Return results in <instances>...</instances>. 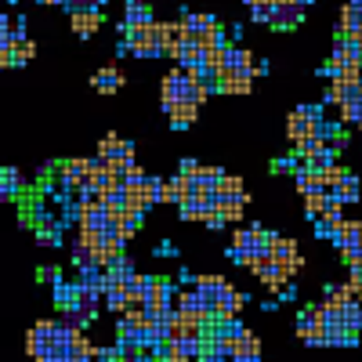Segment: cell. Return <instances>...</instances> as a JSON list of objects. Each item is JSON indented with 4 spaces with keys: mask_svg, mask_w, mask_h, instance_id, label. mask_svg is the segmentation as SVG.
<instances>
[{
    "mask_svg": "<svg viewBox=\"0 0 362 362\" xmlns=\"http://www.w3.org/2000/svg\"><path fill=\"white\" fill-rule=\"evenodd\" d=\"M272 4H276V0H247V8H254V11L257 8H272Z\"/></svg>",
    "mask_w": 362,
    "mask_h": 362,
    "instance_id": "cell-30",
    "label": "cell"
},
{
    "mask_svg": "<svg viewBox=\"0 0 362 362\" xmlns=\"http://www.w3.org/2000/svg\"><path fill=\"white\" fill-rule=\"evenodd\" d=\"M341 119H344V127H362V102H351L341 109Z\"/></svg>",
    "mask_w": 362,
    "mask_h": 362,
    "instance_id": "cell-24",
    "label": "cell"
},
{
    "mask_svg": "<svg viewBox=\"0 0 362 362\" xmlns=\"http://www.w3.org/2000/svg\"><path fill=\"white\" fill-rule=\"evenodd\" d=\"M163 109H167L174 127H189V124H196V116H199V102H170Z\"/></svg>",
    "mask_w": 362,
    "mask_h": 362,
    "instance_id": "cell-9",
    "label": "cell"
},
{
    "mask_svg": "<svg viewBox=\"0 0 362 362\" xmlns=\"http://www.w3.org/2000/svg\"><path fill=\"white\" fill-rule=\"evenodd\" d=\"M344 326L355 329V334L362 329V305H358V300H348V305H344Z\"/></svg>",
    "mask_w": 362,
    "mask_h": 362,
    "instance_id": "cell-20",
    "label": "cell"
},
{
    "mask_svg": "<svg viewBox=\"0 0 362 362\" xmlns=\"http://www.w3.org/2000/svg\"><path fill=\"white\" fill-rule=\"evenodd\" d=\"M344 177H348V170H344L341 163H334V167H326V170H322V181H326V189H337Z\"/></svg>",
    "mask_w": 362,
    "mask_h": 362,
    "instance_id": "cell-25",
    "label": "cell"
},
{
    "mask_svg": "<svg viewBox=\"0 0 362 362\" xmlns=\"http://www.w3.org/2000/svg\"><path fill=\"white\" fill-rule=\"evenodd\" d=\"M196 170H199V163H196V160H181V170H177V174H185V177H192Z\"/></svg>",
    "mask_w": 362,
    "mask_h": 362,
    "instance_id": "cell-29",
    "label": "cell"
},
{
    "mask_svg": "<svg viewBox=\"0 0 362 362\" xmlns=\"http://www.w3.org/2000/svg\"><path fill=\"white\" fill-rule=\"evenodd\" d=\"M293 181H297V192H300V196L329 192V189H326V181H322V174H319V170H308V167H300V170L293 174Z\"/></svg>",
    "mask_w": 362,
    "mask_h": 362,
    "instance_id": "cell-11",
    "label": "cell"
},
{
    "mask_svg": "<svg viewBox=\"0 0 362 362\" xmlns=\"http://www.w3.org/2000/svg\"><path fill=\"white\" fill-rule=\"evenodd\" d=\"M348 4H351V8H355V11L362 15V0H348Z\"/></svg>",
    "mask_w": 362,
    "mask_h": 362,
    "instance_id": "cell-33",
    "label": "cell"
},
{
    "mask_svg": "<svg viewBox=\"0 0 362 362\" xmlns=\"http://www.w3.org/2000/svg\"><path fill=\"white\" fill-rule=\"evenodd\" d=\"M257 279H261V283H264L272 293H283V290H286V279H290V272H286L283 264H276V261H272V264L261 272Z\"/></svg>",
    "mask_w": 362,
    "mask_h": 362,
    "instance_id": "cell-14",
    "label": "cell"
},
{
    "mask_svg": "<svg viewBox=\"0 0 362 362\" xmlns=\"http://www.w3.org/2000/svg\"><path fill=\"white\" fill-rule=\"evenodd\" d=\"M37 243H40V247H54V243H58V225H51V228H37Z\"/></svg>",
    "mask_w": 362,
    "mask_h": 362,
    "instance_id": "cell-27",
    "label": "cell"
},
{
    "mask_svg": "<svg viewBox=\"0 0 362 362\" xmlns=\"http://www.w3.org/2000/svg\"><path fill=\"white\" fill-rule=\"evenodd\" d=\"M268 254H272V261L276 264H283L290 276H297L300 268H305V261H300V254H297V243L293 239H283V235H272V243H268Z\"/></svg>",
    "mask_w": 362,
    "mask_h": 362,
    "instance_id": "cell-3",
    "label": "cell"
},
{
    "mask_svg": "<svg viewBox=\"0 0 362 362\" xmlns=\"http://www.w3.org/2000/svg\"><path fill=\"white\" fill-rule=\"evenodd\" d=\"M69 25L76 37H95L102 29V11H73L69 15Z\"/></svg>",
    "mask_w": 362,
    "mask_h": 362,
    "instance_id": "cell-8",
    "label": "cell"
},
{
    "mask_svg": "<svg viewBox=\"0 0 362 362\" xmlns=\"http://www.w3.org/2000/svg\"><path fill=\"white\" fill-rule=\"evenodd\" d=\"M141 225V214H131V210H119V232H124V239H131Z\"/></svg>",
    "mask_w": 362,
    "mask_h": 362,
    "instance_id": "cell-22",
    "label": "cell"
},
{
    "mask_svg": "<svg viewBox=\"0 0 362 362\" xmlns=\"http://www.w3.org/2000/svg\"><path fill=\"white\" fill-rule=\"evenodd\" d=\"M232 283L228 279H221V276H199L196 279V290H199V297L206 300V308H210V315H214V305H218V297L228 290Z\"/></svg>",
    "mask_w": 362,
    "mask_h": 362,
    "instance_id": "cell-6",
    "label": "cell"
},
{
    "mask_svg": "<svg viewBox=\"0 0 362 362\" xmlns=\"http://www.w3.org/2000/svg\"><path fill=\"white\" fill-rule=\"evenodd\" d=\"M98 156L105 163H134V145L124 141L119 134H105L102 145H98Z\"/></svg>",
    "mask_w": 362,
    "mask_h": 362,
    "instance_id": "cell-5",
    "label": "cell"
},
{
    "mask_svg": "<svg viewBox=\"0 0 362 362\" xmlns=\"http://www.w3.org/2000/svg\"><path fill=\"white\" fill-rule=\"evenodd\" d=\"M268 243H272V232H264L261 225L243 228V232H235V235H232V250H228V257L239 261V264H250V257L261 254V250H268Z\"/></svg>",
    "mask_w": 362,
    "mask_h": 362,
    "instance_id": "cell-2",
    "label": "cell"
},
{
    "mask_svg": "<svg viewBox=\"0 0 362 362\" xmlns=\"http://www.w3.org/2000/svg\"><path fill=\"white\" fill-rule=\"evenodd\" d=\"M297 337L305 344H315V348L326 344V329L319 326V305H312V308H305L297 315Z\"/></svg>",
    "mask_w": 362,
    "mask_h": 362,
    "instance_id": "cell-4",
    "label": "cell"
},
{
    "mask_svg": "<svg viewBox=\"0 0 362 362\" xmlns=\"http://www.w3.org/2000/svg\"><path fill=\"white\" fill-rule=\"evenodd\" d=\"M203 98H206V90L199 87V80H196L192 69H181L177 66L160 83V102L163 105H170V102H203Z\"/></svg>",
    "mask_w": 362,
    "mask_h": 362,
    "instance_id": "cell-1",
    "label": "cell"
},
{
    "mask_svg": "<svg viewBox=\"0 0 362 362\" xmlns=\"http://www.w3.org/2000/svg\"><path fill=\"white\" fill-rule=\"evenodd\" d=\"M348 40H355V44H358V47H362V25H358V29H355V33H351V37H348Z\"/></svg>",
    "mask_w": 362,
    "mask_h": 362,
    "instance_id": "cell-31",
    "label": "cell"
},
{
    "mask_svg": "<svg viewBox=\"0 0 362 362\" xmlns=\"http://www.w3.org/2000/svg\"><path fill=\"white\" fill-rule=\"evenodd\" d=\"M362 25V15L348 4V8H341V22H337V37H351L355 29Z\"/></svg>",
    "mask_w": 362,
    "mask_h": 362,
    "instance_id": "cell-16",
    "label": "cell"
},
{
    "mask_svg": "<svg viewBox=\"0 0 362 362\" xmlns=\"http://www.w3.org/2000/svg\"><path fill=\"white\" fill-rule=\"evenodd\" d=\"M329 206V192H312V196H305V210L312 218H322V210Z\"/></svg>",
    "mask_w": 362,
    "mask_h": 362,
    "instance_id": "cell-19",
    "label": "cell"
},
{
    "mask_svg": "<svg viewBox=\"0 0 362 362\" xmlns=\"http://www.w3.org/2000/svg\"><path fill=\"white\" fill-rule=\"evenodd\" d=\"M239 358H250V362H257V358H261V341L250 334V329H247L243 337H239Z\"/></svg>",
    "mask_w": 362,
    "mask_h": 362,
    "instance_id": "cell-17",
    "label": "cell"
},
{
    "mask_svg": "<svg viewBox=\"0 0 362 362\" xmlns=\"http://www.w3.org/2000/svg\"><path fill=\"white\" fill-rule=\"evenodd\" d=\"M218 192H221V196H247V189H243V181H239L235 174H225V177H221V185H218Z\"/></svg>",
    "mask_w": 362,
    "mask_h": 362,
    "instance_id": "cell-21",
    "label": "cell"
},
{
    "mask_svg": "<svg viewBox=\"0 0 362 362\" xmlns=\"http://www.w3.org/2000/svg\"><path fill=\"white\" fill-rule=\"evenodd\" d=\"M243 210H247V196H221V203H218V218H221L225 225H232V221L243 218Z\"/></svg>",
    "mask_w": 362,
    "mask_h": 362,
    "instance_id": "cell-13",
    "label": "cell"
},
{
    "mask_svg": "<svg viewBox=\"0 0 362 362\" xmlns=\"http://www.w3.org/2000/svg\"><path fill=\"white\" fill-rule=\"evenodd\" d=\"M40 279H44V283H62V272H58V268H51V264H47V268L40 272Z\"/></svg>",
    "mask_w": 362,
    "mask_h": 362,
    "instance_id": "cell-28",
    "label": "cell"
},
{
    "mask_svg": "<svg viewBox=\"0 0 362 362\" xmlns=\"http://www.w3.org/2000/svg\"><path fill=\"white\" fill-rule=\"evenodd\" d=\"M0 177H4V199H8V196H18V192H22V177H18V170H4Z\"/></svg>",
    "mask_w": 362,
    "mask_h": 362,
    "instance_id": "cell-26",
    "label": "cell"
},
{
    "mask_svg": "<svg viewBox=\"0 0 362 362\" xmlns=\"http://www.w3.org/2000/svg\"><path fill=\"white\" fill-rule=\"evenodd\" d=\"M329 196H334L337 203H355V199H358V181H355V174H348L337 189H329Z\"/></svg>",
    "mask_w": 362,
    "mask_h": 362,
    "instance_id": "cell-15",
    "label": "cell"
},
{
    "mask_svg": "<svg viewBox=\"0 0 362 362\" xmlns=\"http://www.w3.org/2000/svg\"><path fill=\"white\" fill-rule=\"evenodd\" d=\"M305 22V8L300 4H276V18H272V29H293Z\"/></svg>",
    "mask_w": 362,
    "mask_h": 362,
    "instance_id": "cell-10",
    "label": "cell"
},
{
    "mask_svg": "<svg viewBox=\"0 0 362 362\" xmlns=\"http://www.w3.org/2000/svg\"><path fill=\"white\" fill-rule=\"evenodd\" d=\"M326 344L329 348H348V344H358V334H355V329H329Z\"/></svg>",
    "mask_w": 362,
    "mask_h": 362,
    "instance_id": "cell-18",
    "label": "cell"
},
{
    "mask_svg": "<svg viewBox=\"0 0 362 362\" xmlns=\"http://www.w3.org/2000/svg\"><path fill=\"white\" fill-rule=\"evenodd\" d=\"M44 8H54V4H69V0H40Z\"/></svg>",
    "mask_w": 362,
    "mask_h": 362,
    "instance_id": "cell-32",
    "label": "cell"
},
{
    "mask_svg": "<svg viewBox=\"0 0 362 362\" xmlns=\"http://www.w3.org/2000/svg\"><path fill=\"white\" fill-rule=\"evenodd\" d=\"M341 293H344V300H358V305H362V276H358V272H351V279L341 286Z\"/></svg>",
    "mask_w": 362,
    "mask_h": 362,
    "instance_id": "cell-23",
    "label": "cell"
},
{
    "mask_svg": "<svg viewBox=\"0 0 362 362\" xmlns=\"http://www.w3.org/2000/svg\"><path fill=\"white\" fill-rule=\"evenodd\" d=\"M254 73H221V90L225 95H250Z\"/></svg>",
    "mask_w": 362,
    "mask_h": 362,
    "instance_id": "cell-12",
    "label": "cell"
},
{
    "mask_svg": "<svg viewBox=\"0 0 362 362\" xmlns=\"http://www.w3.org/2000/svg\"><path fill=\"white\" fill-rule=\"evenodd\" d=\"M90 87H95L98 95H116V90L124 87V73H119L116 66H105V69H98L95 76H90Z\"/></svg>",
    "mask_w": 362,
    "mask_h": 362,
    "instance_id": "cell-7",
    "label": "cell"
}]
</instances>
